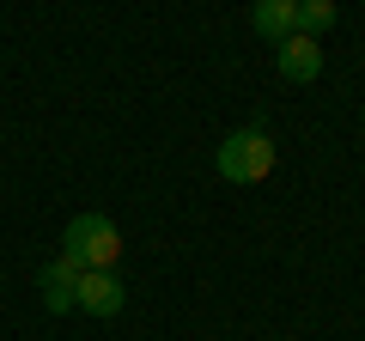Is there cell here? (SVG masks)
I'll return each instance as SVG.
<instances>
[{
  "instance_id": "1",
  "label": "cell",
  "mask_w": 365,
  "mask_h": 341,
  "mask_svg": "<svg viewBox=\"0 0 365 341\" xmlns=\"http://www.w3.org/2000/svg\"><path fill=\"white\" fill-rule=\"evenodd\" d=\"M213 165H220V177L225 183H262L274 170V141H268V128H237V134H225L220 146H213Z\"/></svg>"
},
{
  "instance_id": "2",
  "label": "cell",
  "mask_w": 365,
  "mask_h": 341,
  "mask_svg": "<svg viewBox=\"0 0 365 341\" xmlns=\"http://www.w3.org/2000/svg\"><path fill=\"white\" fill-rule=\"evenodd\" d=\"M61 250L73 256L79 268H116L122 232H116V220H110V213H73V220H67V232H61Z\"/></svg>"
},
{
  "instance_id": "3",
  "label": "cell",
  "mask_w": 365,
  "mask_h": 341,
  "mask_svg": "<svg viewBox=\"0 0 365 341\" xmlns=\"http://www.w3.org/2000/svg\"><path fill=\"white\" fill-rule=\"evenodd\" d=\"M128 305V287H122L116 268H79V287H73V311L91 317H116Z\"/></svg>"
},
{
  "instance_id": "4",
  "label": "cell",
  "mask_w": 365,
  "mask_h": 341,
  "mask_svg": "<svg viewBox=\"0 0 365 341\" xmlns=\"http://www.w3.org/2000/svg\"><path fill=\"white\" fill-rule=\"evenodd\" d=\"M274 67H280V79H292V86H311V79L323 73V43L304 37V31H292V37L274 43Z\"/></svg>"
},
{
  "instance_id": "5",
  "label": "cell",
  "mask_w": 365,
  "mask_h": 341,
  "mask_svg": "<svg viewBox=\"0 0 365 341\" xmlns=\"http://www.w3.org/2000/svg\"><path fill=\"white\" fill-rule=\"evenodd\" d=\"M73 287H79V263L73 256H55V263H43L37 268V292H43V311H55V317H67L73 311Z\"/></svg>"
},
{
  "instance_id": "6",
  "label": "cell",
  "mask_w": 365,
  "mask_h": 341,
  "mask_svg": "<svg viewBox=\"0 0 365 341\" xmlns=\"http://www.w3.org/2000/svg\"><path fill=\"white\" fill-rule=\"evenodd\" d=\"M292 19H299V0H256V6H250V25H256V37H268V43L292 37Z\"/></svg>"
},
{
  "instance_id": "7",
  "label": "cell",
  "mask_w": 365,
  "mask_h": 341,
  "mask_svg": "<svg viewBox=\"0 0 365 341\" xmlns=\"http://www.w3.org/2000/svg\"><path fill=\"white\" fill-rule=\"evenodd\" d=\"M335 0H299V19H292V31H304V37H323V31H335Z\"/></svg>"
},
{
  "instance_id": "8",
  "label": "cell",
  "mask_w": 365,
  "mask_h": 341,
  "mask_svg": "<svg viewBox=\"0 0 365 341\" xmlns=\"http://www.w3.org/2000/svg\"><path fill=\"white\" fill-rule=\"evenodd\" d=\"M359 134H365V116H359Z\"/></svg>"
}]
</instances>
